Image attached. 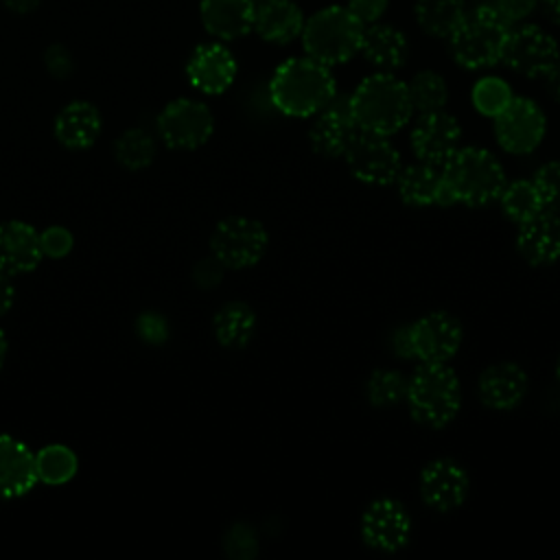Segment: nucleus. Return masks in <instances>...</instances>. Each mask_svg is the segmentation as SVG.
<instances>
[{
    "label": "nucleus",
    "instance_id": "nucleus-1",
    "mask_svg": "<svg viewBox=\"0 0 560 560\" xmlns=\"http://www.w3.org/2000/svg\"><path fill=\"white\" fill-rule=\"evenodd\" d=\"M503 186V166L488 149L459 147L442 164L438 206H488L499 199Z\"/></svg>",
    "mask_w": 560,
    "mask_h": 560
},
{
    "label": "nucleus",
    "instance_id": "nucleus-2",
    "mask_svg": "<svg viewBox=\"0 0 560 560\" xmlns=\"http://www.w3.org/2000/svg\"><path fill=\"white\" fill-rule=\"evenodd\" d=\"M337 94V83L330 66L304 55L282 61L271 81L269 98L271 105L291 118L315 116Z\"/></svg>",
    "mask_w": 560,
    "mask_h": 560
},
{
    "label": "nucleus",
    "instance_id": "nucleus-3",
    "mask_svg": "<svg viewBox=\"0 0 560 560\" xmlns=\"http://www.w3.org/2000/svg\"><path fill=\"white\" fill-rule=\"evenodd\" d=\"M348 98L359 129L378 136L400 131L413 112L407 83L392 72L365 77Z\"/></svg>",
    "mask_w": 560,
    "mask_h": 560
},
{
    "label": "nucleus",
    "instance_id": "nucleus-4",
    "mask_svg": "<svg viewBox=\"0 0 560 560\" xmlns=\"http://www.w3.org/2000/svg\"><path fill=\"white\" fill-rule=\"evenodd\" d=\"M363 31L365 26L348 11V7L330 4L304 20L300 37L308 57L326 66H339L361 50Z\"/></svg>",
    "mask_w": 560,
    "mask_h": 560
},
{
    "label": "nucleus",
    "instance_id": "nucleus-5",
    "mask_svg": "<svg viewBox=\"0 0 560 560\" xmlns=\"http://www.w3.org/2000/svg\"><path fill=\"white\" fill-rule=\"evenodd\" d=\"M510 24L492 9V4H479L466 11L464 20L448 35V50L457 66L466 70H483L501 61V50Z\"/></svg>",
    "mask_w": 560,
    "mask_h": 560
},
{
    "label": "nucleus",
    "instance_id": "nucleus-6",
    "mask_svg": "<svg viewBox=\"0 0 560 560\" xmlns=\"http://www.w3.org/2000/svg\"><path fill=\"white\" fill-rule=\"evenodd\" d=\"M405 400L416 422L442 429L459 411V378L446 363H422L407 381Z\"/></svg>",
    "mask_w": 560,
    "mask_h": 560
},
{
    "label": "nucleus",
    "instance_id": "nucleus-7",
    "mask_svg": "<svg viewBox=\"0 0 560 560\" xmlns=\"http://www.w3.org/2000/svg\"><path fill=\"white\" fill-rule=\"evenodd\" d=\"M267 230L249 217H228L217 223L210 236V252L225 269H247L260 262L267 252Z\"/></svg>",
    "mask_w": 560,
    "mask_h": 560
},
{
    "label": "nucleus",
    "instance_id": "nucleus-8",
    "mask_svg": "<svg viewBox=\"0 0 560 560\" xmlns=\"http://www.w3.org/2000/svg\"><path fill=\"white\" fill-rule=\"evenodd\" d=\"M558 59V42L536 24L510 28L501 50V63L527 79L545 77Z\"/></svg>",
    "mask_w": 560,
    "mask_h": 560
},
{
    "label": "nucleus",
    "instance_id": "nucleus-9",
    "mask_svg": "<svg viewBox=\"0 0 560 560\" xmlns=\"http://www.w3.org/2000/svg\"><path fill=\"white\" fill-rule=\"evenodd\" d=\"M212 131L214 118L210 107L195 98H175L158 116V133L168 149H197L210 140Z\"/></svg>",
    "mask_w": 560,
    "mask_h": 560
},
{
    "label": "nucleus",
    "instance_id": "nucleus-10",
    "mask_svg": "<svg viewBox=\"0 0 560 560\" xmlns=\"http://www.w3.org/2000/svg\"><path fill=\"white\" fill-rule=\"evenodd\" d=\"M343 158L352 177L372 186L394 184L402 168L400 153L387 140V136H378L361 129L350 140L348 149L343 151Z\"/></svg>",
    "mask_w": 560,
    "mask_h": 560
},
{
    "label": "nucleus",
    "instance_id": "nucleus-11",
    "mask_svg": "<svg viewBox=\"0 0 560 560\" xmlns=\"http://www.w3.org/2000/svg\"><path fill=\"white\" fill-rule=\"evenodd\" d=\"M547 120L538 103L525 96L512 101L494 116V138L503 151L525 155L538 149L545 138Z\"/></svg>",
    "mask_w": 560,
    "mask_h": 560
},
{
    "label": "nucleus",
    "instance_id": "nucleus-12",
    "mask_svg": "<svg viewBox=\"0 0 560 560\" xmlns=\"http://www.w3.org/2000/svg\"><path fill=\"white\" fill-rule=\"evenodd\" d=\"M413 359L422 363H446L462 343V324L446 311L422 315L409 326Z\"/></svg>",
    "mask_w": 560,
    "mask_h": 560
},
{
    "label": "nucleus",
    "instance_id": "nucleus-13",
    "mask_svg": "<svg viewBox=\"0 0 560 560\" xmlns=\"http://www.w3.org/2000/svg\"><path fill=\"white\" fill-rule=\"evenodd\" d=\"M361 536L368 547L394 553L407 545L411 536V518L398 501L376 499L361 516Z\"/></svg>",
    "mask_w": 560,
    "mask_h": 560
},
{
    "label": "nucleus",
    "instance_id": "nucleus-14",
    "mask_svg": "<svg viewBox=\"0 0 560 560\" xmlns=\"http://www.w3.org/2000/svg\"><path fill=\"white\" fill-rule=\"evenodd\" d=\"M462 129L444 109L422 114L411 129V149L420 162L442 166L459 149Z\"/></svg>",
    "mask_w": 560,
    "mask_h": 560
},
{
    "label": "nucleus",
    "instance_id": "nucleus-15",
    "mask_svg": "<svg viewBox=\"0 0 560 560\" xmlns=\"http://www.w3.org/2000/svg\"><path fill=\"white\" fill-rule=\"evenodd\" d=\"M357 131H359V125L352 116L350 98L348 96L339 98L335 94V98L315 114V120L308 129V140L317 155L339 158L343 155L350 140L357 136Z\"/></svg>",
    "mask_w": 560,
    "mask_h": 560
},
{
    "label": "nucleus",
    "instance_id": "nucleus-16",
    "mask_svg": "<svg viewBox=\"0 0 560 560\" xmlns=\"http://www.w3.org/2000/svg\"><path fill=\"white\" fill-rule=\"evenodd\" d=\"M188 83L203 94H221L236 79V59L228 46L219 42L201 44L186 63Z\"/></svg>",
    "mask_w": 560,
    "mask_h": 560
},
{
    "label": "nucleus",
    "instance_id": "nucleus-17",
    "mask_svg": "<svg viewBox=\"0 0 560 560\" xmlns=\"http://www.w3.org/2000/svg\"><path fill=\"white\" fill-rule=\"evenodd\" d=\"M470 481L466 470L451 459H433L422 468L420 494L422 501L438 510L451 512L459 508L468 494Z\"/></svg>",
    "mask_w": 560,
    "mask_h": 560
},
{
    "label": "nucleus",
    "instance_id": "nucleus-18",
    "mask_svg": "<svg viewBox=\"0 0 560 560\" xmlns=\"http://www.w3.org/2000/svg\"><path fill=\"white\" fill-rule=\"evenodd\" d=\"M39 232L26 221L0 223V271L7 276H20L33 271L42 262Z\"/></svg>",
    "mask_w": 560,
    "mask_h": 560
},
{
    "label": "nucleus",
    "instance_id": "nucleus-19",
    "mask_svg": "<svg viewBox=\"0 0 560 560\" xmlns=\"http://www.w3.org/2000/svg\"><path fill=\"white\" fill-rule=\"evenodd\" d=\"M35 483V453L22 440L0 433V499L24 497Z\"/></svg>",
    "mask_w": 560,
    "mask_h": 560
},
{
    "label": "nucleus",
    "instance_id": "nucleus-20",
    "mask_svg": "<svg viewBox=\"0 0 560 560\" xmlns=\"http://www.w3.org/2000/svg\"><path fill=\"white\" fill-rule=\"evenodd\" d=\"M516 249L534 267L556 262L560 258V214L542 210L521 223Z\"/></svg>",
    "mask_w": 560,
    "mask_h": 560
},
{
    "label": "nucleus",
    "instance_id": "nucleus-21",
    "mask_svg": "<svg viewBox=\"0 0 560 560\" xmlns=\"http://www.w3.org/2000/svg\"><path fill=\"white\" fill-rule=\"evenodd\" d=\"M527 394V374L521 365L503 361L483 370L479 376L481 402L497 411H510L521 405Z\"/></svg>",
    "mask_w": 560,
    "mask_h": 560
},
{
    "label": "nucleus",
    "instance_id": "nucleus-22",
    "mask_svg": "<svg viewBox=\"0 0 560 560\" xmlns=\"http://www.w3.org/2000/svg\"><path fill=\"white\" fill-rule=\"evenodd\" d=\"M256 4L252 0H201L199 18L203 28L221 39H238L254 31Z\"/></svg>",
    "mask_w": 560,
    "mask_h": 560
},
{
    "label": "nucleus",
    "instance_id": "nucleus-23",
    "mask_svg": "<svg viewBox=\"0 0 560 560\" xmlns=\"http://www.w3.org/2000/svg\"><path fill=\"white\" fill-rule=\"evenodd\" d=\"M101 125V112L92 103L72 101L57 114L52 129L61 147L81 151L96 142Z\"/></svg>",
    "mask_w": 560,
    "mask_h": 560
},
{
    "label": "nucleus",
    "instance_id": "nucleus-24",
    "mask_svg": "<svg viewBox=\"0 0 560 560\" xmlns=\"http://www.w3.org/2000/svg\"><path fill=\"white\" fill-rule=\"evenodd\" d=\"M304 13L293 0H267L256 7L254 31L269 44H289L302 35Z\"/></svg>",
    "mask_w": 560,
    "mask_h": 560
},
{
    "label": "nucleus",
    "instance_id": "nucleus-25",
    "mask_svg": "<svg viewBox=\"0 0 560 560\" xmlns=\"http://www.w3.org/2000/svg\"><path fill=\"white\" fill-rule=\"evenodd\" d=\"M359 52H363V57L381 72H394L405 66L409 57V44L400 28L374 22L365 26Z\"/></svg>",
    "mask_w": 560,
    "mask_h": 560
},
{
    "label": "nucleus",
    "instance_id": "nucleus-26",
    "mask_svg": "<svg viewBox=\"0 0 560 560\" xmlns=\"http://www.w3.org/2000/svg\"><path fill=\"white\" fill-rule=\"evenodd\" d=\"M398 195L407 206H433L440 201V173L433 164L416 162L409 166H402L396 182Z\"/></svg>",
    "mask_w": 560,
    "mask_h": 560
},
{
    "label": "nucleus",
    "instance_id": "nucleus-27",
    "mask_svg": "<svg viewBox=\"0 0 560 560\" xmlns=\"http://www.w3.org/2000/svg\"><path fill=\"white\" fill-rule=\"evenodd\" d=\"M214 337L223 348H245L256 330V315L245 302L223 304L212 319Z\"/></svg>",
    "mask_w": 560,
    "mask_h": 560
},
{
    "label": "nucleus",
    "instance_id": "nucleus-28",
    "mask_svg": "<svg viewBox=\"0 0 560 560\" xmlns=\"http://www.w3.org/2000/svg\"><path fill=\"white\" fill-rule=\"evenodd\" d=\"M413 15L418 26L431 35L448 39L466 15L464 0H416Z\"/></svg>",
    "mask_w": 560,
    "mask_h": 560
},
{
    "label": "nucleus",
    "instance_id": "nucleus-29",
    "mask_svg": "<svg viewBox=\"0 0 560 560\" xmlns=\"http://www.w3.org/2000/svg\"><path fill=\"white\" fill-rule=\"evenodd\" d=\"M497 201L501 203L503 214L516 225L525 223L527 219H532L545 210L540 192L532 179H516L510 184L505 182Z\"/></svg>",
    "mask_w": 560,
    "mask_h": 560
},
{
    "label": "nucleus",
    "instance_id": "nucleus-30",
    "mask_svg": "<svg viewBox=\"0 0 560 560\" xmlns=\"http://www.w3.org/2000/svg\"><path fill=\"white\" fill-rule=\"evenodd\" d=\"M79 470V459L74 451L66 444H48L35 453L37 481L48 486L68 483Z\"/></svg>",
    "mask_w": 560,
    "mask_h": 560
},
{
    "label": "nucleus",
    "instance_id": "nucleus-31",
    "mask_svg": "<svg viewBox=\"0 0 560 560\" xmlns=\"http://www.w3.org/2000/svg\"><path fill=\"white\" fill-rule=\"evenodd\" d=\"M114 158L129 171L147 168L155 158V140L147 129H127L114 142Z\"/></svg>",
    "mask_w": 560,
    "mask_h": 560
},
{
    "label": "nucleus",
    "instance_id": "nucleus-32",
    "mask_svg": "<svg viewBox=\"0 0 560 560\" xmlns=\"http://www.w3.org/2000/svg\"><path fill=\"white\" fill-rule=\"evenodd\" d=\"M407 90H409L413 109H418L420 114L444 109V105L448 101V85H446L444 77L435 70L416 72L411 77V81L407 83Z\"/></svg>",
    "mask_w": 560,
    "mask_h": 560
},
{
    "label": "nucleus",
    "instance_id": "nucleus-33",
    "mask_svg": "<svg viewBox=\"0 0 560 560\" xmlns=\"http://www.w3.org/2000/svg\"><path fill=\"white\" fill-rule=\"evenodd\" d=\"M368 400L374 407H392L405 400L407 378L396 370H374L365 385Z\"/></svg>",
    "mask_w": 560,
    "mask_h": 560
},
{
    "label": "nucleus",
    "instance_id": "nucleus-34",
    "mask_svg": "<svg viewBox=\"0 0 560 560\" xmlns=\"http://www.w3.org/2000/svg\"><path fill=\"white\" fill-rule=\"evenodd\" d=\"M510 85L499 77H483L472 85L470 101L475 109L488 118H494L510 101H512Z\"/></svg>",
    "mask_w": 560,
    "mask_h": 560
},
{
    "label": "nucleus",
    "instance_id": "nucleus-35",
    "mask_svg": "<svg viewBox=\"0 0 560 560\" xmlns=\"http://www.w3.org/2000/svg\"><path fill=\"white\" fill-rule=\"evenodd\" d=\"M532 182L540 192L545 210L560 214V162H547L538 166Z\"/></svg>",
    "mask_w": 560,
    "mask_h": 560
},
{
    "label": "nucleus",
    "instance_id": "nucleus-36",
    "mask_svg": "<svg viewBox=\"0 0 560 560\" xmlns=\"http://www.w3.org/2000/svg\"><path fill=\"white\" fill-rule=\"evenodd\" d=\"M223 547H225L228 556H232L236 560H249L258 551V536L247 523H236L228 529V534L223 538Z\"/></svg>",
    "mask_w": 560,
    "mask_h": 560
},
{
    "label": "nucleus",
    "instance_id": "nucleus-37",
    "mask_svg": "<svg viewBox=\"0 0 560 560\" xmlns=\"http://www.w3.org/2000/svg\"><path fill=\"white\" fill-rule=\"evenodd\" d=\"M74 236L63 225H50L39 232V247L44 258H63L72 252Z\"/></svg>",
    "mask_w": 560,
    "mask_h": 560
},
{
    "label": "nucleus",
    "instance_id": "nucleus-38",
    "mask_svg": "<svg viewBox=\"0 0 560 560\" xmlns=\"http://www.w3.org/2000/svg\"><path fill=\"white\" fill-rule=\"evenodd\" d=\"M136 332L142 341L151 343V346H160L166 341L168 337V324L160 313L147 311L142 315H138L136 319Z\"/></svg>",
    "mask_w": 560,
    "mask_h": 560
},
{
    "label": "nucleus",
    "instance_id": "nucleus-39",
    "mask_svg": "<svg viewBox=\"0 0 560 560\" xmlns=\"http://www.w3.org/2000/svg\"><path fill=\"white\" fill-rule=\"evenodd\" d=\"M492 9L512 26L529 18L538 4V0H492Z\"/></svg>",
    "mask_w": 560,
    "mask_h": 560
},
{
    "label": "nucleus",
    "instance_id": "nucleus-40",
    "mask_svg": "<svg viewBox=\"0 0 560 560\" xmlns=\"http://www.w3.org/2000/svg\"><path fill=\"white\" fill-rule=\"evenodd\" d=\"M346 7L363 26H370L385 15L389 0H348Z\"/></svg>",
    "mask_w": 560,
    "mask_h": 560
},
{
    "label": "nucleus",
    "instance_id": "nucleus-41",
    "mask_svg": "<svg viewBox=\"0 0 560 560\" xmlns=\"http://www.w3.org/2000/svg\"><path fill=\"white\" fill-rule=\"evenodd\" d=\"M223 269H225V267H223L214 256H210V258L199 260V262L195 265L192 278H195V282H197L199 287H214V284L221 282Z\"/></svg>",
    "mask_w": 560,
    "mask_h": 560
},
{
    "label": "nucleus",
    "instance_id": "nucleus-42",
    "mask_svg": "<svg viewBox=\"0 0 560 560\" xmlns=\"http://www.w3.org/2000/svg\"><path fill=\"white\" fill-rule=\"evenodd\" d=\"M46 68L55 77H66L72 70V57L63 46H52L46 52Z\"/></svg>",
    "mask_w": 560,
    "mask_h": 560
},
{
    "label": "nucleus",
    "instance_id": "nucleus-43",
    "mask_svg": "<svg viewBox=\"0 0 560 560\" xmlns=\"http://www.w3.org/2000/svg\"><path fill=\"white\" fill-rule=\"evenodd\" d=\"M392 346H394V352L402 359H413V346H411V332H409V326L405 328H398L392 337Z\"/></svg>",
    "mask_w": 560,
    "mask_h": 560
},
{
    "label": "nucleus",
    "instance_id": "nucleus-44",
    "mask_svg": "<svg viewBox=\"0 0 560 560\" xmlns=\"http://www.w3.org/2000/svg\"><path fill=\"white\" fill-rule=\"evenodd\" d=\"M13 302H15V287H13V280H11V276H7V273L0 271V317L11 311Z\"/></svg>",
    "mask_w": 560,
    "mask_h": 560
},
{
    "label": "nucleus",
    "instance_id": "nucleus-45",
    "mask_svg": "<svg viewBox=\"0 0 560 560\" xmlns=\"http://www.w3.org/2000/svg\"><path fill=\"white\" fill-rule=\"evenodd\" d=\"M542 79H545V88H547L549 96L556 103H560V59L553 63V68Z\"/></svg>",
    "mask_w": 560,
    "mask_h": 560
},
{
    "label": "nucleus",
    "instance_id": "nucleus-46",
    "mask_svg": "<svg viewBox=\"0 0 560 560\" xmlns=\"http://www.w3.org/2000/svg\"><path fill=\"white\" fill-rule=\"evenodd\" d=\"M4 7L13 13H31L37 9L39 0H2Z\"/></svg>",
    "mask_w": 560,
    "mask_h": 560
},
{
    "label": "nucleus",
    "instance_id": "nucleus-47",
    "mask_svg": "<svg viewBox=\"0 0 560 560\" xmlns=\"http://www.w3.org/2000/svg\"><path fill=\"white\" fill-rule=\"evenodd\" d=\"M542 4V11L545 15L556 24L560 26V0H538Z\"/></svg>",
    "mask_w": 560,
    "mask_h": 560
},
{
    "label": "nucleus",
    "instance_id": "nucleus-48",
    "mask_svg": "<svg viewBox=\"0 0 560 560\" xmlns=\"http://www.w3.org/2000/svg\"><path fill=\"white\" fill-rule=\"evenodd\" d=\"M7 350H9V343H7V337H4V330L0 328V368L4 365V359H7Z\"/></svg>",
    "mask_w": 560,
    "mask_h": 560
},
{
    "label": "nucleus",
    "instance_id": "nucleus-49",
    "mask_svg": "<svg viewBox=\"0 0 560 560\" xmlns=\"http://www.w3.org/2000/svg\"><path fill=\"white\" fill-rule=\"evenodd\" d=\"M556 374H558V381H560V359H558V365H556Z\"/></svg>",
    "mask_w": 560,
    "mask_h": 560
},
{
    "label": "nucleus",
    "instance_id": "nucleus-50",
    "mask_svg": "<svg viewBox=\"0 0 560 560\" xmlns=\"http://www.w3.org/2000/svg\"><path fill=\"white\" fill-rule=\"evenodd\" d=\"M252 2L258 7V4H262V2H267V0H252Z\"/></svg>",
    "mask_w": 560,
    "mask_h": 560
}]
</instances>
